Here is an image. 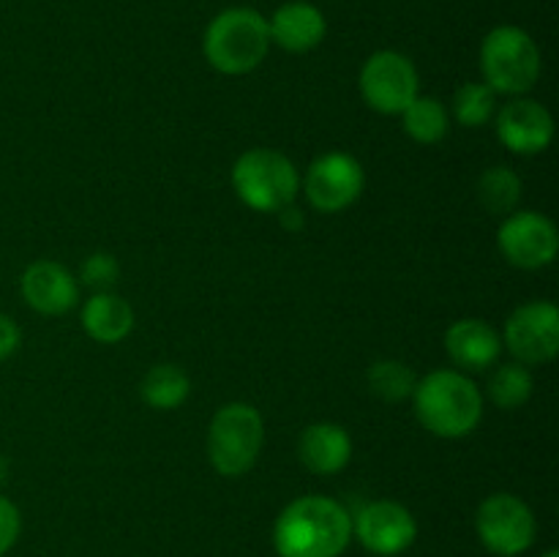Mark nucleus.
Instances as JSON below:
<instances>
[{
    "label": "nucleus",
    "mask_w": 559,
    "mask_h": 557,
    "mask_svg": "<svg viewBox=\"0 0 559 557\" xmlns=\"http://www.w3.org/2000/svg\"><path fill=\"white\" fill-rule=\"evenodd\" d=\"M353 538V517L342 502L306 495L289 502L273 528L278 557H338Z\"/></svg>",
    "instance_id": "f257e3e1"
},
{
    "label": "nucleus",
    "mask_w": 559,
    "mask_h": 557,
    "mask_svg": "<svg viewBox=\"0 0 559 557\" xmlns=\"http://www.w3.org/2000/svg\"><path fill=\"white\" fill-rule=\"evenodd\" d=\"M415 413L418 420L437 437L459 440L475 431L484 415V396L478 386L462 371L440 369L415 382Z\"/></svg>",
    "instance_id": "f03ea898"
},
{
    "label": "nucleus",
    "mask_w": 559,
    "mask_h": 557,
    "mask_svg": "<svg viewBox=\"0 0 559 557\" xmlns=\"http://www.w3.org/2000/svg\"><path fill=\"white\" fill-rule=\"evenodd\" d=\"M271 47L267 20L254 9H227L207 25L202 52L222 74H249Z\"/></svg>",
    "instance_id": "7ed1b4c3"
},
{
    "label": "nucleus",
    "mask_w": 559,
    "mask_h": 557,
    "mask_svg": "<svg viewBox=\"0 0 559 557\" xmlns=\"http://www.w3.org/2000/svg\"><path fill=\"white\" fill-rule=\"evenodd\" d=\"M265 440L262 415L246 402H229L216 410L207 429V459L227 478L246 475L257 464Z\"/></svg>",
    "instance_id": "20e7f679"
},
{
    "label": "nucleus",
    "mask_w": 559,
    "mask_h": 557,
    "mask_svg": "<svg viewBox=\"0 0 559 557\" xmlns=\"http://www.w3.org/2000/svg\"><path fill=\"white\" fill-rule=\"evenodd\" d=\"M233 186L251 211L278 213L295 202L300 178L295 164L284 153L254 147L235 162Z\"/></svg>",
    "instance_id": "39448f33"
},
{
    "label": "nucleus",
    "mask_w": 559,
    "mask_h": 557,
    "mask_svg": "<svg viewBox=\"0 0 559 557\" xmlns=\"http://www.w3.org/2000/svg\"><path fill=\"white\" fill-rule=\"evenodd\" d=\"M480 69L486 85L495 93L519 96L527 93L540 76V49L522 27L500 25L484 38Z\"/></svg>",
    "instance_id": "423d86ee"
},
{
    "label": "nucleus",
    "mask_w": 559,
    "mask_h": 557,
    "mask_svg": "<svg viewBox=\"0 0 559 557\" xmlns=\"http://www.w3.org/2000/svg\"><path fill=\"white\" fill-rule=\"evenodd\" d=\"M475 530L478 538L491 555L497 557H516L533 546L538 524H535L533 511L516 495H491L480 502L475 513Z\"/></svg>",
    "instance_id": "0eeeda50"
},
{
    "label": "nucleus",
    "mask_w": 559,
    "mask_h": 557,
    "mask_svg": "<svg viewBox=\"0 0 559 557\" xmlns=\"http://www.w3.org/2000/svg\"><path fill=\"white\" fill-rule=\"evenodd\" d=\"M360 93L374 112L402 115L418 96V71L407 55L382 49L360 69Z\"/></svg>",
    "instance_id": "6e6552de"
},
{
    "label": "nucleus",
    "mask_w": 559,
    "mask_h": 557,
    "mask_svg": "<svg viewBox=\"0 0 559 557\" xmlns=\"http://www.w3.org/2000/svg\"><path fill=\"white\" fill-rule=\"evenodd\" d=\"M506 344L519 364H549L559 353V309L549 300L524 304L508 317Z\"/></svg>",
    "instance_id": "1a4fd4ad"
},
{
    "label": "nucleus",
    "mask_w": 559,
    "mask_h": 557,
    "mask_svg": "<svg viewBox=\"0 0 559 557\" xmlns=\"http://www.w3.org/2000/svg\"><path fill=\"white\" fill-rule=\"evenodd\" d=\"M366 175L349 153H325L306 173V197L322 213H338L364 194Z\"/></svg>",
    "instance_id": "9d476101"
},
{
    "label": "nucleus",
    "mask_w": 559,
    "mask_h": 557,
    "mask_svg": "<svg viewBox=\"0 0 559 557\" xmlns=\"http://www.w3.org/2000/svg\"><path fill=\"white\" fill-rule=\"evenodd\" d=\"M497 244H500L502 257L511 265L524 268V271H535L549 262H555L559 249L557 227L546 216L533 211L511 213L502 222L500 233H497Z\"/></svg>",
    "instance_id": "9b49d317"
},
{
    "label": "nucleus",
    "mask_w": 559,
    "mask_h": 557,
    "mask_svg": "<svg viewBox=\"0 0 559 557\" xmlns=\"http://www.w3.org/2000/svg\"><path fill=\"white\" fill-rule=\"evenodd\" d=\"M353 535H358V541L371 555L393 557L415 544L418 524L402 502L374 500L360 508L358 517L353 519Z\"/></svg>",
    "instance_id": "f8f14e48"
},
{
    "label": "nucleus",
    "mask_w": 559,
    "mask_h": 557,
    "mask_svg": "<svg viewBox=\"0 0 559 557\" xmlns=\"http://www.w3.org/2000/svg\"><path fill=\"white\" fill-rule=\"evenodd\" d=\"M497 134L508 151L519 156H535L555 140V120L540 102L516 98L497 112Z\"/></svg>",
    "instance_id": "ddd939ff"
},
{
    "label": "nucleus",
    "mask_w": 559,
    "mask_h": 557,
    "mask_svg": "<svg viewBox=\"0 0 559 557\" xmlns=\"http://www.w3.org/2000/svg\"><path fill=\"white\" fill-rule=\"evenodd\" d=\"M22 295L38 315H66L76 304V278L60 262L38 260L22 273Z\"/></svg>",
    "instance_id": "4468645a"
},
{
    "label": "nucleus",
    "mask_w": 559,
    "mask_h": 557,
    "mask_svg": "<svg viewBox=\"0 0 559 557\" xmlns=\"http://www.w3.org/2000/svg\"><path fill=\"white\" fill-rule=\"evenodd\" d=\"M325 16L317 5L304 3V0H293L276 9V14L267 20V33L271 42L287 52H309L317 44L325 38Z\"/></svg>",
    "instance_id": "2eb2a0df"
},
{
    "label": "nucleus",
    "mask_w": 559,
    "mask_h": 557,
    "mask_svg": "<svg viewBox=\"0 0 559 557\" xmlns=\"http://www.w3.org/2000/svg\"><path fill=\"white\" fill-rule=\"evenodd\" d=\"M445 349L456 366L467 371H484L500 358L502 339L489 322L459 320L448 328Z\"/></svg>",
    "instance_id": "dca6fc26"
},
{
    "label": "nucleus",
    "mask_w": 559,
    "mask_h": 557,
    "mask_svg": "<svg viewBox=\"0 0 559 557\" xmlns=\"http://www.w3.org/2000/svg\"><path fill=\"white\" fill-rule=\"evenodd\" d=\"M298 457L311 473L333 475L347 467L353 457V440L338 424H311L300 435Z\"/></svg>",
    "instance_id": "f3484780"
},
{
    "label": "nucleus",
    "mask_w": 559,
    "mask_h": 557,
    "mask_svg": "<svg viewBox=\"0 0 559 557\" xmlns=\"http://www.w3.org/2000/svg\"><path fill=\"white\" fill-rule=\"evenodd\" d=\"M82 325L96 342L118 344L134 328V309L120 295L96 293L82 306Z\"/></svg>",
    "instance_id": "a211bd4d"
},
{
    "label": "nucleus",
    "mask_w": 559,
    "mask_h": 557,
    "mask_svg": "<svg viewBox=\"0 0 559 557\" xmlns=\"http://www.w3.org/2000/svg\"><path fill=\"white\" fill-rule=\"evenodd\" d=\"M191 380L180 366L158 364L142 380V399L153 410H175L189 399Z\"/></svg>",
    "instance_id": "6ab92c4d"
},
{
    "label": "nucleus",
    "mask_w": 559,
    "mask_h": 557,
    "mask_svg": "<svg viewBox=\"0 0 559 557\" xmlns=\"http://www.w3.org/2000/svg\"><path fill=\"white\" fill-rule=\"evenodd\" d=\"M404 134L420 145H437L448 134V109L435 96H415L402 112Z\"/></svg>",
    "instance_id": "aec40b11"
},
{
    "label": "nucleus",
    "mask_w": 559,
    "mask_h": 557,
    "mask_svg": "<svg viewBox=\"0 0 559 557\" xmlns=\"http://www.w3.org/2000/svg\"><path fill=\"white\" fill-rule=\"evenodd\" d=\"M478 200L491 216L513 213L522 200V180L511 167H489L478 180Z\"/></svg>",
    "instance_id": "412c9836"
},
{
    "label": "nucleus",
    "mask_w": 559,
    "mask_h": 557,
    "mask_svg": "<svg viewBox=\"0 0 559 557\" xmlns=\"http://www.w3.org/2000/svg\"><path fill=\"white\" fill-rule=\"evenodd\" d=\"M533 396V375L524 364H506L491 375L489 399L500 410H516Z\"/></svg>",
    "instance_id": "4be33fe9"
},
{
    "label": "nucleus",
    "mask_w": 559,
    "mask_h": 557,
    "mask_svg": "<svg viewBox=\"0 0 559 557\" xmlns=\"http://www.w3.org/2000/svg\"><path fill=\"white\" fill-rule=\"evenodd\" d=\"M369 391L382 402H404L415 391V375L402 360H377L366 375Z\"/></svg>",
    "instance_id": "5701e85b"
},
{
    "label": "nucleus",
    "mask_w": 559,
    "mask_h": 557,
    "mask_svg": "<svg viewBox=\"0 0 559 557\" xmlns=\"http://www.w3.org/2000/svg\"><path fill=\"white\" fill-rule=\"evenodd\" d=\"M453 115L467 129H480L495 118V91L486 82H464L453 96Z\"/></svg>",
    "instance_id": "b1692460"
},
{
    "label": "nucleus",
    "mask_w": 559,
    "mask_h": 557,
    "mask_svg": "<svg viewBox=\"0 0 559 557\" xmlns=\"http://www.w3.org/2000/svg\"><path fill=\"white\" fill-rule=\"evenodd\" d=\"M118 260H115L112 254H104V251L91 254L85 260V265H82V282H85L87 287L96 289V293H109V289L115 287V282H118Z\"/></svg>",
    "instance_id": "393cba45"
},
{
    "label": "nucleus",
    "mask_w": 559,
    "mask_h": 557,
    "mask_svg": "<svg viewBox=\"0 0 559 557\" xmlns=\"http://www.w3.org/2000/svg\"><path fill=\"white\" fill-rule=\"evenodd\" d=\"M22 530V519H20V508L9 500V497L0 495V557L16 544Z\"/></svg>",
    "instance_id": "a878e982"
},
{
    "label": "nucleus",
    "mask_w": 559,
    "mask_h": 557,
    "mask_svg": "<svg viewBox=\"0 0 559 557\" xmlns=\"http://www.w3.org/2000/svg\"><path fill=\"white\" fill-rule=\"evenodd\" d=\"M20 342H22V333L20 328H16V322L11 320V317L0 315V360L14 355L16 347H20Z\"/></svg>",
    "instance_id": "bb28decb"
},
{
    "label": "nucleus",
    "mask_w": 559,
    "mask_h": 557,
    "mask_svg": "<svg viewBox=\"0 0 559 557\" xmlns=\"http://www.w3.org/2000/svg\"><path fill=\"white\" fill-rule=\"evenodd\" d=\"M278 218H282L284 229H289V233H298V229L304 227V213H300L295 205L282 208V211H278Z\"/></svg>",
    "instance_id": "cd10ccee"
},
{
    "label": "nucleus",
    "mask_w": 559,
    "mask_h": 557,
    "mask_svg": "<svg viewBox=\"0 0 559 557\" xmlns=\"http://www.w3.org/2000/svg\"><path fill=\"white\" fill-rule=\"evenodd\" d=\"M3 478H5V462L0 459V484H3Z\"/></svg>",
    "instance_id": "c85d7f7f"
},
{
    "label": "nucleus",
    "mask_w": 559,
    "mask_h": 557,
    "mask_svg": "<svg viewBox=\"0 0 559 557\" xmlns=\"http://www.w3.org/2000/svg\"><path fill=\"white\" fill-rule=\"evenodd\" d=\"M544 557H559V555H557V552H546Z\"/></svg>",
    "instance_id": "c756f323"
}]
</instances>
